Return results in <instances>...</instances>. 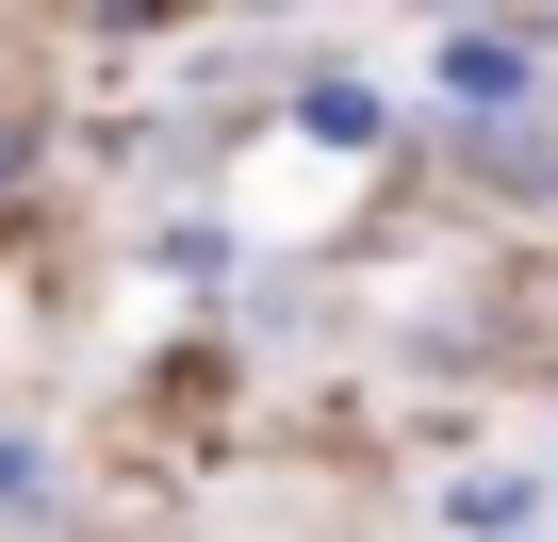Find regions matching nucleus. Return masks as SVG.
<instances>
[{"label": "nucleus", "instance_id": "nucleus-1", "mask_svg": "<svg viewBox=\"0 0 558 542\" xmlns=\"http://www.w3.org/2000/svg\"><path fill=\"white\" fill-rule=\"evenodd\" d=\"M17 493H34V444H0V509H17Z\"/></svg>", "mask_w": 558, "mask_h": 542}, {"label": "nucleus", "instance_id": "nucleus-2", "mask_svg": "<svg viewBox=\"0 0 558 542\" xmlns=\"http://www.w3.org/2000/svg\"><path fill=\"white\" fill-rule=\"evenodd\" d=\"M0 165H17V132H0Z\"/></svg>", "mask_w": 558, "mask_h": 542}]
</instances>
